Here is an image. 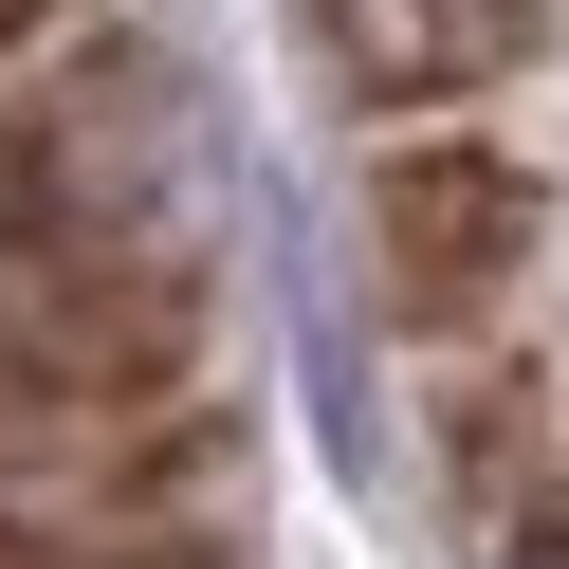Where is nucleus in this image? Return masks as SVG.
I'll use <instances>...</instances> for the list:
<instances>
[{
    "label": "nucleus",
    "instance_id": "nucleus-4",
    "mask_svg": "<svg viewBox=\"0 0 569 569\" xmlns=\"http://www.w3.org/2000/svg\"><path fill=\"white\" fill-rule=\"evenodd\" d=\"M312 19H331V56L386 92V111L478 92V74H515V56L551 38V0H312Z\"/></svg>",
    "mask_w": 569,
    "mask_h": 569
},
{
    "label": "nucleus",
    "instance_id": "nucleus-6",
    "mask_svg": "<svg viewBox=\"0 0 569 569\" xmlns=\"http://www.w3.org/2000/svg\"><path fill=\"white\" fill-rule=\"evenodd\" d=\"M0 569H38V551H0Z\"/></svg>",
    "mask_w": 569,
    "mask_h": 569
},
{
    "label": "nucleus",
    "instance_id": "nucleus-3",
    "mask_svg": "<svg viewBox=\"0 0 569 569\" xmlns=\"http://www.w3.org/2000/svg\"><path fill=\"white\" fill-rule=\"evenodd\" d=\"M368 239L386 276H405V312H496L532 276V239H551V184H532L496 129H405L368 184Z\"/></svg>",
    "mask_w": 569,
    "mask_h": 569
},
{
    "label": "nucleus",
    "instance_id": "nucleus-2",
    "mask_svg": "<svg viewBox=\"0 0 569 569\" xmlns=\"http://www.w3.org/2000/svg\"><path fill=\"white\" fill-rule=\"evenodd\" d=\"M92 239H166V92L111 38L0 74V258H92Z\"/></svg>",
    "mask_w": 569,
    "mask_h": 569
},
{
    "label": "nucleus",
    "instance_id": "nucleus-5",
    "mask_svg": "<svg viewBox=\"0 0 569 569\" xmlns=\"http://www.w3.org/2000/svg\"><path fill=\"white\" fill-rule=\"evenodd\" d=\"M459 459H478V515L515 532V551H532V532H569V441H551V405H478V422H459Z\"/></svg>",
    "mask_w": 569,
    "mask_h": 569
},
{
    "label": "nucleus",
    "instance_id": "nucleus-1",
    "mask_svg": "<svg viewBox=\"0 0 569 569\" xmlns=\"http://www.w3.org/2000/svg\"><path fill=\"white\" fill-rule=\"evenodd\" d=\"M202 368V276L166 239H92V258H0V405L74 422H166Z\"/></svg>",
    "mask_w": 569,
    "mask_h": 569
}]
</instances>
